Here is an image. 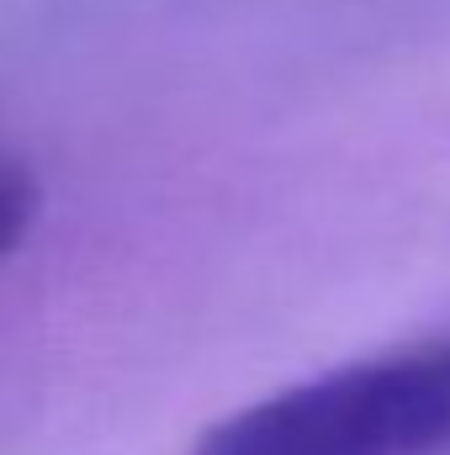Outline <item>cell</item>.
<instances>
[{
  "label": "cell",
  "mask_w": 450,
  "mask_h": 455,
  "mask_svg": "<svg viewBox=\"0 0 450 455\" xmlns=\"http://www.w3.org/2000/svg\"><path fill=\"white\" fill-rule=\"evenodd\" d=\"M197 455H450V339L270 392L218 419Z\"/></svg>",
  "instance_id": "1"
},
{
  "label": "cell",
  "mask_w": 450,
  "mask_h": 455,
  "mask_svg": "<svg viewBox=\"0 0 450 455\" xmlns=\"http://www.w3.org/2000/svg\"><path fill=\"white\" fill-rule=\"evenodd\" d=\"M37 212H43V191H37V180H32L21 164L0 159V259L16 254V249L27 243V233H32V223H37Z\"/></svg>",
  "instance_id": "2"
}]
</instances>
